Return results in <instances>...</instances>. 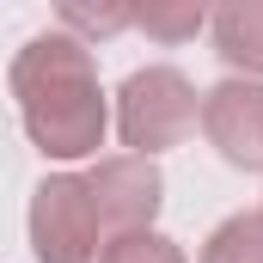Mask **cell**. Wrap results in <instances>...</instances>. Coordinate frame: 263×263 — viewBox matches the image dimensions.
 <instances>
[{
	"instance_id": "obj_2",
	"label": "cell",
	"mask_w": 263,
	"mask_h": 263,
	"mask_svg": "<svg viewBox=\"0 0 263 263\" xmlns=\"http://www.w3.org/2000/svg\"><path fill=\"white\" fill-rule=\"evenodd\" d=\"M196 117H202V98L178 67H141L117 92V135H123V147H135V159L178 147L196 129Z\"/></svg>"
},
{
	"instance_id": "obj_6",
	"label": "cell",
	"mask_w": 263,
	"mask_h": 263,
	"mask_svg": "<svg viewBox=\"0 0 263 263\" xmlns=\"http://www.w3.org/2000/svg\"><path fill=\"white\" fill-rule=\"evenodd\" d=\"M214 49L233 73H263V0H233L208 18Z\"/></svg>"
},
{
	"instance_id": "obj_7",
	"label": "cell",
	"mask_w": 263,
	"mask_h": 263,
	"mask_svg": "<svg viewBox=\"0 0 263 263\" xmlns=\"http://www.w3.org/2000/svg\"><path fill=\"white\" fill-rule=\"evenodd\" d=\"M202 263H263V214H227L208 233Z\"/></svg>"
},
{
	"instance_id": "obj_8",
	"label": "cell",
	"mask_w": 263,
	"mask_h": 263,
	"mask_svg": "<svg viewBox=\"0 0 263 263\" xmlns=\"http://www.w3.org/2000/svg\"><path fill=\"white\" fill-rule=\"evenodd\" d=\"M135 25L147 37H159V43H184V37H196L208 25V12L196 0H147V6H135Z\"/></svg>"
},
{
	"instance_id": "obj_10",
	"label": "cell",
	"mask_w": 263,
	"mask_h": 263,
	"mask_svg": "<svg viewBox=\"0 0 263 263\" xmlns=\"http://www.w3.org/2000/svg\"><path fill=\"white\" fill-rule=\"evenodd\" d=\"M62 25H73V31H98V37H110V31L135 25V6H62Z\"/></svg>"
},
{
	"instance_id": "obj_4",
	"label": "cell",
	"mask_w": 263,
	"mask_h": 263,
	"mask_svg": "<svg viewBox=\"0 0 263 263\" xmlns=\"http://www.w3.org/2000/svg\"><path fill=\"white\" fill-rule=\"evenodd\" d=\"M86 196H92L98 227H110V233H147V227H153V214H159V196H165V178H159V165H153V159L123 153V159L92 165Z\"/></svg>"
},
{
	"instance_id": "obj_9",
	"label": "cell",
	"mask_w": 263,
	"mask_h": 263,
	"mask_svg": "<svg viewBox=\"0 0 263 263\" xmlns=\"http://www.w3.org/2000/svg\"><path fill=\"white\" fill-rule=\"evenodd\" d=\"M98 263H190L184 257V245L178 239H165V233H117V239H104L98 245Z\"/></svg>"
},
{
	"instance_id": "obj_5",
	"label": "cell",
	"mask_w": 263,
	"mask_h": 263,
	"mask_svg": "<svg viewBox=\"0 0 263 263\" xmlns=\"http://www.w3.org/2000/svg\"><path fill=\"white\" fill-rule=\"evenodd\" d=\"M202 135L239 172H263V80H220L202 98Z\"/></svg>"
},
{
	"instance_id": "obj_3",
	"label": "cell",
	"mask_w": 263,
	"mask_h": 263,
	"mask_svg": "<svg viewBox=\"0 0 263 263\" xmlns=\"http://www.w3.org/2000/svg\"><path fill=\"white\" fill-rule=\"evenodd\" d=\"M31 251L37 263H98V214L86 178H43L31 190Z\"/></svg>"
},
{
	"instance_id": "obj_1",
	"label": "cell",
	"mask_w": 263,
	"mask_h": 263,
	"mask_svg": "<svg viewBox=\"0 0 263 263\" xmlns=\"http://www.w3.org/2000/svg\"><path fill=\"white\" fill-rule=\"evenodd\" d=\"M12 98H18L25 135L49 159H86V153H98V141L110 129L98 67L86 55V43L67 37V31H43L18 49Z\"/></svg>"
}]
</instances>
